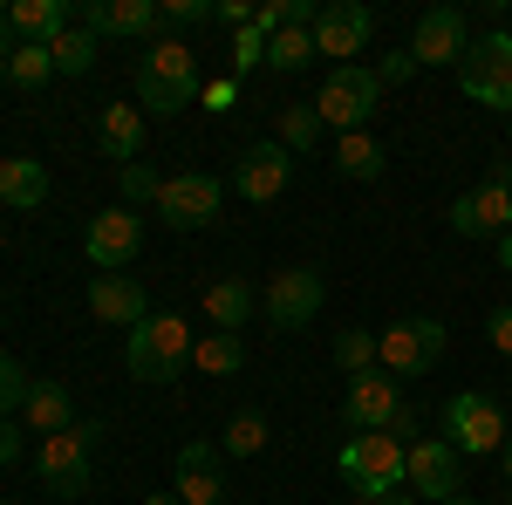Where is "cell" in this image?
<instances>
[{"label":"cell","instance_id":"6da1fadb","mask_svg":"<svg viewBox=\"0 0 512 505\" xmlns=\"http://www.w3.org/2000/svg\"><path fill=\"white\" fill-rule=\"evenodd\" d=\"M198 96H205L198 55L185 41H151L144 62H137V110H151V117H185Z\"/></svg>","mask_w":512,"mask_h":505},{"label":"cell","instance_id":"7a4b0ae2","mask_svg":"<svg viewBox=\"0 0 512 505\" xmlns=\"http://www.w3.org/2000/svg\"><path fill=\"white\" fill-rule=\"evenodd\" d=\"M96 444H103V424H69L55 437H41L35 451V478L48 499H82L96 485Z\"/></svg>","mask_w":512,"mask_h":505},{"label":"cell","instance_id":"3957f363","mask_svg":"<svg viewBox=\"0 0 512 505\" xmlns=\"http://www.w3.org/2000/svg\"><path fill=\"white\" fill-rule=\"evenodd\" d=\"M403 465H410V444L390 430H362L335 451V471L349 478L355 499H376V492H403Z\"/></svg>","mask_w":512,"mask_h":505},{"label":"cell","instance_id":"277c9868","mask_svg":"<svg viewBox=\"0 0 512 505\" xmlns=\"http://www.w3.org/2000/svg\"><path fill=\"white\" fill-rule=\"evenodd\" d=\"M123 362H130L137 383H178L185 362H192V328H185V314H151L144 328H130Z\"/></svg>","mask_w":512,"mask_h":505},{"label":"cell","instance_id":"5b68a950","mask_svg":"<svg viewBox=\"0 0 512 505\" xmlns=\"http://www.w3.org/2000/svg\"><path fill=\"white\" fill-rule=\"evenodd\" d=\"M342 424L362 437V430H390V437H410L417 430V410L403 403V383L390 369H369V376H349V396H342Z\"/></svg>","mask_w":512,"mask_h":505},{"label":"cell","instance_id":"8992f818","mask_svg":"<svg viewBox=\"0 0 512 505\" xmlns=\"http://www.w3.org/2000/svg\"><path fill=\"white\" fill-rule=\"evenodd\" d=\"M444 342H451V328L437 321V314H410V321H390L383 335H376V369H390L396 383H410V376H424L444 362Z\"/></svg>","mask_w":512,"mask_h":505},{"label":"cell","instance_id":"52a82bcc","mask_svg":"<svg viewBox=\"0 0 512 505\" xmlns=\"http://www.w3.org/2000/svg\"><path fill=\"white\" fill-rule=\"evenodd\" d=\"M506 437H512L506 410H499L485 389H458V396L444 403V444H451L458 458H499Z\"/></svg>","mask_w":512,"mask_h":505},{"label":"cell","instance_id":"ba28073f","mask_svg":"<svg viewBox=\"0 0 512 505\" xmlns=\"http://www.w3.org/2000/svg\"><path fill=\"white\" fill-rule=\"evenodd\" d=\"M376 103H383V82H376V69H328L321 76V89H315V117H321V130H362V123L376 117Z\"/></svg>","mask_w":512,"mask_h":505},{"label":"cell","instance_id":"9c48e42d","mask_svg":"<svg viewBox=\"0 0 512 505\" xmlns=\"http://www.w3.org/2000/svg\"><path fill=\"white\" fill-rule=\"evenodd\" d=\"M458 89L485 103V110H506L512 117V35H485L465 48V62H458Z\"/></svg>","mask_w":512,"mask_h":505},{"label":"cell","instance_id":"30bf717a","mask_svg":"<svg viewBox=\"0 0 512 505\" xmlns=\"http://www.w3.org/2000/svg\"><path fill=\"white\" fill-rule=\"evenodd\" d=\"M321 267H280L274 280H267V294H260V314H267V328H280V335H294V328H308L321 314Z\"/></svg>","mask_w":512,"mask_h":505},{"label":"cell","instance_id":"8fae6325","mask_svg":"<svg viewBox=\"0 0 512 505\" xmlns=\"http://www.w3.org/2000/svg\"><path fill=\"white\" fill-rule=\"evenodd\" d=\"M219 205H226V185L212 171H178V178H164V192H158V219L171 233H198V226L219 219Z\"/></svg>","mask_w":512,"mask_h":505},{"label":"cell","instance_id":"7c38bea8","mask_svg":"<svg viewBox=\"0 0 512 505\" xmlns=\"http://www.w3.org/2000/svg\"><path fill=\"white\" fill-rule=\"evenodd\" d=\"M308 35H315V55H335V69H355V55L376 35V14H369L362 0H321Z\"/></svg>","mask_w":512,"mask_h":505},{"label":"cell","instance_id":"4fadbf2b","mask_svg":"<svg viewBox=\"0 0 512 505\" xmlns=\"http://www.w3.org/2000/svg\"><path fill=\"white\" fill-rule=\"evenodd\" d=\"M137 246H144V219H137L130 205L96 212L89 233H82V253H89V267H96V273H123L130 260H137Z\"/></svg>","mask_w":512,"mask_h":505},{"label":"cell","instance_id":"5bb4252c","mask_svg":"<svg viewBox=\"0 0 512 505\" xmlns=\"http://www.w3.org/2000/svg\"><path fill=\"white\" fill-rule=\"evenodd\" d=\"M287 178H294V151H280L274 137H267V144H246V151L233 157V192L246 198V205H274V198L287 192Z\"/></svg>","mask_w":512,"mask_h":505},{"label":"cell","instance_id":"9a60e30c","mask_svg":"<svg viewBox=\"0 0 512 505\" xmlns=\"http://www.w3.org/2000/svg\"><path fill=\"white\" fill-rule=\"evenodd\" d=\"M465 48H472V28H465L458 7H431V14L417 21V35H410L417 69H451V62H465Z\"/></svg>","mask_w":512,"mask_h":505},{"label":"cell","instance_id":"2e32d148","mask_svg":"<svg viewBox=\"0 0 512 505\" xmlns=\"http://www.w3.org/2000/svg\"><path fill=\"white\" fill-rule=\"evenodd\" d=\"M451 226L465 239H506L512 233V192L499 185V178H485L478 192L451 198Z\"/></svg>","mask_w":512,"mask_h":505},{"label":"cell","instance_id":"e0dca14e","mask_svg":"<svg viewBox=\"0 0 512 505\" xmlns=\"http://www.w3.org/2000/svg\"><path fill=\"white\" fill-rule=\"evenodd\" d=\"M89 308H96V321H110V328H144L151 321V294H144L137 273H96L89 280Z\"/></svg>","mask_w":512,"mask_h":505},{"label":"cell","instance_id":"ac0fdd59","mask_svg":"<svg viewBox=\"0 0 512 505\" xmlns=\"http://www.w3.org/2000/svg\"><path fill=\"white\" fill-rule=\"evenodd\" d=\"M403 485L410 492H424V499H458V451L444 444V437H424V444H410V465H403Z\"/></svg>","mask_w":512,"mask_h":505},{"label":"cell","instance_id":"d6986e66","mask_svg":"<svg viewBox=\"0 0 512 505\" xmlns=\"http://www.w3.org/2000/svg\"><path fill=\"white\" fill-rule=\"evenodd\" d=\"M226 451L219 444H205V437H192L185 451H178V499L185 505H219L226 499V465H219Z\"/></svg>","mask_w":512,"mask_h":505},{"label":"cell","instance_id":"ffe728a7","mask_svg":"<svg viewBox=\"0 0 512 505\" xmlns=\"http://www.w3.org/2000/svg\"><path fill=\"white\" fill-rule=\"evenodd\" d=\"M96 144L110 164H144V110H130V103H103L96 110Z\"/></svg>","mask_w":512,"mask_h":505},{"label":"cell","instance_id":"44dd1931","mask_svg":"<svg viewBox=\"0 0 512 505\" xmlns=\"http://www.w3.org/2000/svg\"><path fill=\"white\" fill-rule=\"evenodd\" d=\"M82 28L89 35H151L164 21H158V0H89L82 7Z\"/></svg>","mask_w":512,"mask_h":505},{"label":"cell","instance_id":"7402d4cb","mask_svg":"<svg viewBox=\"0 0 512 505\" xmlns=\"http://www.w3.org/2000/svg\"><path fill=\"white\" fill-rule=\"evenodd\" d=\"M7 21H14V41H41V48L62 35V28H76L69 21V0H14Z\"/></svg>","mask_w":512,"mask_h":505},{"label":"cell","instance_id":"603a6c76","mask_svg":"<svg viewBox=\"0 0 512 505\" xmlns=\"http://www.w3.org/2000/svg\"><path fill=\"white\" fill-rule=\"evenodd\" d=\"M41 198H48V171L35 157H0V205L7 212H35Z\"/></svg>","mask_w":512,"mask_h":505},{"label":"cell","instance_id":"cb8c5ba5","mask_svg":"<svg viewBox=\"0 0 512 505\" xmlns=\"http://www.w3.org/2000/svg\"><path fill=\"white\" fill-rule=\"evenodd\" d=\"M253 308H260V301H253L246 280H212V287H205V321H212L219 335H239V328L253 321Z\"/></svg>","mask_w":512,"mask_h":505},{"label":"cell","instance_id":"d4e9b609","mask_svg":"<svg viewBox=\"0 0 512 505\" xmlns=\"http://www.w3.org/2000/svg\"><path fill=\"white\" fill-rule=\"evenodd\" d=\"M21 424L35 430V437H55V430L76 424V403H69V389L62 383H35L28 389V403H21Z\"/></svg>","mask_w":512,"mask_h":505},{"label":"cell","instance_id":"484cf974","mask_svg":"<svg viewBox=\"0 0 512 505\" xmlns=\"http://www.w3.org/2000/svg\"><path fill=\"white\" fill-rule=\"evenodd\" d=\"M383 144L369 137V130H349V137H335V171L342 178H355V185H369V178H383Z\"/></svg>","mask_w":512,"mask_h":505},{"label":"cell","instance_id":"4316f807","mask_svg":"<svg viewBox=\"0 0 512 505\" xmlns=\"http://www.w3.org/2000/svg\"><path fill=\"white\" fill-rule=\"evenodd\" d=\"M192 369L198 376H239L246 369V342L239 335H219V328H205L192 342Z\"/></svg>","mask_w":512,"mask_h":505},{"label":"cell","instance_id":"83f0119b","mask_svg":"<svg viewBox=\"0 0 512 505\" xmlns=\"http://www.w3.org/2000/svg\"><path fill=\"white\" fill-rule=\"evenodd\" d=\"M308 62H315V35H308V28H280V35L267 41V69H274V76H301Z\"/></svg>","mask_w":512,"mask_h":505},{"label":"cell","instance_id":"f1b7e54d","mask_svg":"<svg viewBox=\"0 0 512 505\" xmlns=\"http://www.w3.org/2000/svg\"><path fill=\"white\" fill-rule=\"evenodd\" d=\"M48 55H55V76H89L96 69V35L89 28H62L48 41Z\"/></svg>","mask_w":512,"mask_h":505},{"label":"cell","instance_id":"f546056e","mask_svg":"<svg viewBox=\"0 0 512 505\" xmlns=\"http://www.w3.org/2000/svg\"><path fill=\"white\" fill-rule=\"evenodd\" d=\"M274 144H280V151H315V144H321L315 103H308V110H274Z\"/></svg>","mask_w":512,"mask_h":505},{"label":"cell","instance_id":"4dcf8cb0","mask_svg":"<svg viewBox=\"0 0 512 505\" xmlns=\"http://www.w3.org/2000/svg\"><path fill=\"white\" fill-rule=\"evenodd\" d=\"M267 437H274V430H267L260 410H239L233 424H226V444H219V451H226V458H260V451H267Z\"/></svg>","mask_w":512,"mask_h":505},{"label":"cell","instance_id":"1f68e13d","mask_svg":"<svg viewBox=\"0 0 512 505\" xmlns=\"http://www.w3.org/2000/svg\"><path fill=\"white\" fill-rule=\"evenodd\" d=\"M48 76H55V55H48L41 41H21V48L7 55V82H14V89H41Z\"/></svg>","mask_w":512,"mask_h":505},{"label":"cell","instance_id":"d6a6232c","mask_svg":"<svg viewBox=\"0 0 512 505\" xmlns=\"http://www.w3.org/2000/svg\"><path fill=\"white\" fill-rule=\"evenodd\" d=\"M335 369H342V376H369V369H376V335H369V328H342V335H335Z\"/></svg>","mask_w":512,"mask_h":505},{"label":"cell","instance_id":"836d02e7","mask_svg":"<svg viewBox=\"0 0 512 505\" xmlns=\"http://www.w3.org/2000/svg\"><path fill=\"white\" fill-rule=\"evenodd\" d=\"M117 192H123V205L137 212V205H158L164 178H158V171H151V164H123V171H117Z\"/></svg>","mask_w":512,"mask_h":505},{"label":"cell","instance_id":"e575fe53","mask_svg":"<svg viewBox=\"0 0 512 505\" xmlns=\"http://www.w3.org/2000/svg\"><path fill=\"white\" fill-rule=\"evenodd\" d=\"M28 389H35V376H28V369H21L14 355H0V417H21Z\"/></svg>","mask_w":512,"mask_h":505},{"label":"cell","instance_id":"d590c367","mask_svg":"<svg viewBox=\"0 0 512 505\" xmlns=\"http://www.w3.org/2000/svg\"><path fill=\"white\" fill-rule=\"evenodd\" d=\"M226 62H233V82H239V76H253V69H267V35L239 28V35H233V55H226Z\"/></svg>","mask_w":512,"mask_h":505},{"label":"cell","instance_id":"8d00e7d4","mask_svg":"<svg viewBox=\"0 0 512 505\" xmlns=\"http://www.w3.org/2000/svg\"><path fill=\"white\" fill-rule=\"evenodd\" d=\"M158 21H171V28H198V21H212V0H158Z\"/></svg>","mask_w":512,"mask_h":505},{"label":"cell","instance_id":"74e56055","mask_svg":"<svg viewBox=\"0 0 512 505\" xmlns=\"http://www.w3.org/2000/svg\"><path fill=\"white\" fill-rule=\"evenodd\" d=\"M410 76H417V55H410V48L383 55V69H376V82H410Z\"/></svg>","mask_w":512,"mask_h":505},{"label":"cell","instance_id":"f35d334b","mask_svg":"<svg viewBox=\"0 0 512 505\" xmlns=\"http://www.w3.org/2000/svg\"><path fill=\"white\" fill-rule=\"evenodd\" d=\"M212 21H226V28H253V7H246V0H219V7H212Z\"/></svg>","mask_w":512,"mask_h":505},{"label":"cell","instance_id":"ab89813d","mask_svg":"<svg viewBox=\"0 0 512 505\" xmlns=\"http://www.w3.org/2000/svg\"><path fill=\"white\" fill-rule=\"evenodd\" d=\"M233 96H239V82H233V76H219V82H205V96H198V103H205V110H226Z\"/></svg>","mask_w":512,"mask_h":505},{"label":"cell","instance_id":"60d3db41","mask_svg":"<svg viewBox=\"0 0 512 505\" xmlns=\"http://www.w3.org/2000/svg\"><path fill=\"white\" fill-rule=\"evenodd\" d=\"M14 458H21V424L0 417V465H14Z\"/></svg>","mask_w":512,"mask_h":505},{"label":"cell","instance_id":"b9f144b4","mask_svg":"<svg viewBox=\"0 0 512 505\" xmlns=\"http://www.w3.org/2000/svg\"><path fill=\"white\" fill-rule=\"evenodd\" d=\"M492 349H499V355H512V308H499V314H492Z\"/></svg>","mask_w":512,"mask_h":505},{"label":"cell","instance_id":"7bdbcfd3","mask_svg":"<svg viewBox=\"0 0 512 505\" xmlns=\"http://www.w3.org/2000/svg\"><path fill=\"white\" fill-rule=\"evenodd\" d=\"M14 48H21V41H14V21H7V7H0V62H7Z\"/></svg>","mask_w":512,"mask_h":505},{"label":"cell","instance_id":"ee69618b","mask_svg":"<svg viewBox=\"0 0 512 505\" xmlns=\"http://www.w3.org/2000/svg\"><path fill=\"white\" fill-rule=\"evenodd\" d=\"M355 505H417L410 492H376V499H355Z\"/></svg>","mask_w":512,"mask_h":505},{"label":"cell","instance_id":"f6af8a7d","mask_svg":"<svg viewBox=\"0 0 512 505\" xmlns=\"http://www.w3.org/2000/svg\"><path fill=\"white\" fill-rule=\"evenodd\" d=\"M499 471H506V492H512V437L499 444Z\"/></svg>","mask_w":512,"mask_h":505},{"label":"cell","instance_id":"bcb514c9","mask_svg":"<svg viewBox=\"0 0 512 505\" xmlns=\"http://www.w3.org/2000/svg\"><path fill=\"white\" fill-rule=\"evenodd\" d=\"M499 267H506V273H512V233H506V239H499Z\"/></svg>","mask_w":512,"mask_h":505},{"label":"cell","instance_id":"7dc6e473","mask_svg":"<svg viewBox=\"0 0 512 505\" xmlns=\"http://www.w3.org/2000/svg\"><path fill=\"white\" fill-rule=\"evenodd\" d=\"M144 505H185V499H178V492H151Z\"/></svg>","mask_w":512,"mask_h":505},{"label":"cell","instance_id":"c3c4849f","mask_svg":"<svg viewBox=\"0 0 512 505\" xmlns=\"http://www.w3.org/2000/svg\"><path fill=\"white\" fill-rule=\"evenodd\" d=\"M492 178H499V185H506V192H512V157H506V164H499V171H492Z\"/></svg>","mask_w":512,"mask_h":505},{"label":"cell","instance_id":"681fc988","mask_svg":"<svg viewBox=\"0 0 512 505\" xmlns=\"http://www.w3.org/2000/svg\"><path fill=\"white\" fill-rule=\"evenodd\" d=\"M0 89H7V62H0Z\"/></svg>","mask_w":512,"mask_h":505},{"label":"cell","instance_id":"f907efd6","mask_svg":"<svg viewBox=\"0 0 512 505\" xmlns=\"http://www.w3.org/2000/svg\"><path fill=\"white\" fill-rule=\"evenodd\" d=\"M444 505H472V499H444Z\"/></svg>","mask_w":512,"mask_h":505},{"label":"cell","instance_id":"816d5d0a","mask_svg":"<svg viewBox=\"0 0 512 505\" xmlns=\"http://www.w3.org/2000/svg\"><path fill=\"white\" fill-rule=\"evenodd\" d=\"M499 505H512V492H506V499H499Z\"/></svg>","mask_w":512,"mask_h":505}]
</instances>
